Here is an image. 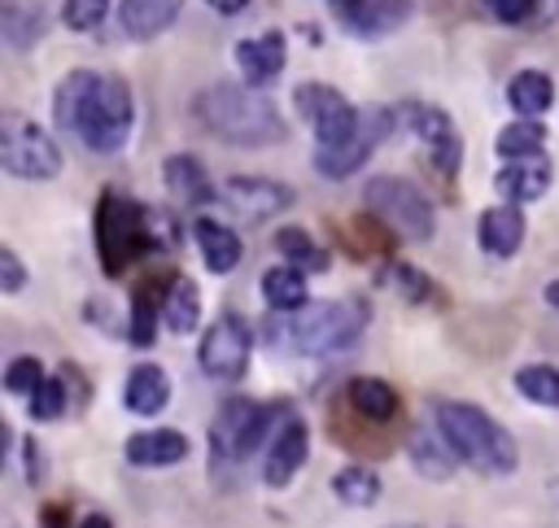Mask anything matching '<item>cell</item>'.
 I'll list each match as a JSON object with an SVG mask.
<instances>
[{
  "instance_id": "obj_21",
  "label": "cell",
  "mask_w": 559,
  "mask_h": 528,
  "mask_svg": "<svg viewBox=\"0 0 559 528\" xmlns=\"http://www.w3.org/2000/svg\"><path fill=\"white\" fill-rule=\"evenodd\" d=\"M493 188H498L511 205H528V201L546 196V188H550V161H546V157L507 161V166L493 175Z\"/></svg>"
},
{
  "instance_id": "obj_38",
  "label": "cell",
  "mask_w": 559,
  "mask_h": 528,
  "mask_svg": "<svg viewBox=\"0 0 559 528\" xmlns=\"http://www.w3.org/2000/svg\"><path fill=\"white\" fill-rule=\"evenodd\" d=\"M389 284L406 297V301H428L432 297V279L424 275V271H415V266H389Z\"/></svg>"
},
{
  "instance_id": "obj_28",
  "label": "cell",
  "mask_w": 559,
  "mask_h": 528,
  "mask_svg": "<svg viewBox=\"0 0 559 528\" xmlns=\"http://www.w3.org/2000/svg\"><path fill=\"white\" fill-rule=\"evenodd\" d=\"M555 100V83L546 70H520L511 83H507V105L520 113V118H537L546 113Z\"/></svg>"
},
{
  "instance_id": "obj_34",
  "label": "cell",
  "mask_w": 559,
  "mask_h": 528,
  "mask_svg": "<svg viewBox=\"0 0 559 528\" xmlns=\"http://www.w3.org/2000/svg\"><path fill=\"white\" fill-rule=\"evenodd\" d=\"M4 39H9V48H31L39 35H44V9L35 4V9H22V4H4Z\"/></svg>"
},
{
  "instance_id": "obj_5",
  "label": "cell",
  "mask_w": 559,
  "mask_h": 528,
  "mask_svg": "<svg viewBox=\"0 0 559 528\" xmlns=\"http://www.w3.org/2000/svg\"><path fill=\"white\" fill-rule=\"evenodd\" d=\"M362 327H367V310L358 301H314L288 319V340L306 358H328L349 349Z\"/></svg>"
},
{
  "instance_id": "obj_11",
  "label": "cell",
  "mask_w": 559,
  "mask_h": 528,
  "mask_svg": "<svg viewBox=\"0 0 559 528\" xmlns=\"http://www.w3.org/2000/svg\"><path fill=\"white\" fill-rule=\"evenodd\" d=\"M402 113H406L411 135L424 144L432 170H437L441 179H454L459 166H463V135H459V127L450 122V113L437 109V105H424V100H411Z\"/></svg>"
},
{
  "instance_id": "obj_15",
  "label": "cell",
  "mask_w": 559,
  "mask_h": 528,
  "mask_svg": "<svg viewBox=\"0 0 559 528\" xmlns=\"http://www.w3.org/2000/svg\"><path fill=\"white\" fill-rule=\"evenodd\" d=\"M306 449H310V432H306V423H301L297 415H288V419L280 423V432L271 436V445H266L262 480H266L271 489H284V484H288V480L301 471Z\"/></svg>"
},
{
  "instance_id": "obj_18",
  "label": "cell",
  "mask_w": 559,
  "mask_h": 528,
  "mask_svg": "<svg viewBox=\"0 0 559 528\" xmlns=\"http://www.w3.org/2000/svg\"><path fill=\"white\" fill-rule=\"evenodd\" d=\"M476 240L493 257H511L524 244V209L520 205H493L476 218Z\"/></svg>"
},
{
  "instance_id": "obj_20",
  "label": "cell",
  "mask_w": 559,
  "mask_h": 528,
  "mask_svg": "<svg viewBox=\"0 0 559 528\" xmlns=\"http://www.w3.org/2000/svg\"><path fill=\"white\" fill-rule=\"evenodd\" d=\"M179 9H183V0H122L118 4V22H122V31L131 39L148 44V39H157V35H166L175 26Z\"/></svg>"
},
{
  "instance_id": "obj_4",
  "label": "cell",
  "mask_w": 559,
  "mask_h": 528,
  "mask_svg": "<svg viewBox=\"0 0 559 528\" xmlns=\"http://www.w3.org/2000/svg\"><path fill=\"white\" fill-rule=\"evenodd\" d=\"M432 415H437V432L445 436L454 458H463L472 471H480V476H511L515 471V463H520L515 436L493 415H485L472 401H437Z\"/></svg>"
},
{
  "instance_id": "obj_44",
  "label": "cell",
  "mask_w": 559,
  "mask_h": 528,
  "mask_svg": "<svg viewBox=\"0 0 559 528\" xmlns=\"http://www.w3.org/2000/svg\"><path fill=\"white\" fill-rule=\"evenodd\" d=\"M79 528H114V524H109V519H105V515H87V519H83V524H79Z\"/></svg>"
},
{
  "instance_id": "obj_9",
  "label": "cell",
  "mask_w": 559,
  "mask_h": 528,
  "mask_svg": "<svg viewBox=\"0 0 559 528\" xmlns=\"http://www.w3.org/2000/svg\"><path fill=\"white\" fill-rule=\"evenodd\" d=\"M293 105H297V113L306 118V127L314 131V140H319V148H341V144H349V135L358 131V122H362V109H354L336 87H328V83H301L297 92H293Z\"/></svg>"
},
{
  "instance_id": "obj_23",
  "label": "cell",
  "mask_w": 559,
  "mask_h": 528,
  "mask_svg": "<svg viewBox=\"0 0 559 528\" xmlns=\"http://www.w3.org/2000/svg\"><path fill=\"white\" fill-rule=\"evenodd\" d=\"M170 279H175V275H153V279H144V284L135 288V297H131V323H127V340H131V345H140V349L153 345Z\"/></svg>"
},
{
  "instance_id": "obj_26",
  "label": "cell",
  "mask_w": 559,
  "mask_h": 528,
  "mask_svg": "<svg viewBox=\"0 0 559 528\" xmlns=\"http://www.w3.org/2000/svg\"><path fill=\"white\" fill-rule=\"evenodd\" d=\"M262 297H266V305L271 310H280V314H297V310H306L310 305V292H306V275L297 271V266H271V271H262Z\"/></svg>"
},
{
  "instance_id": "obj_13",
  "label": "cell",
  "mask_w": 559,
  "mask_h": 528,
  "mask_svg": "<svg viewBox=\"0 0 559 528\" xmlns=\"http://www.w3.org/2000/svg\"><path fill=\"white\" fill-rule=\"evenodd\" d=\"M223 201L236 214H245L249 223H262V218H275L280 209L293 205V188L280 179H266V175H231L223 183Z\"/></svg>"
},
{
  "instance_id": "obj_10",
  "label": "cell",
  "mask_w": 559,
  "mask_h": 528,
  "mask_svg": "<svg viewBox=\"0 0 559 528\" xmlns=\"http://www.w3.org/2000/svg\"><path fill=\"white\" fill-rule=\"evenodd\" d=\"M249 353H253V340H249V323L240 314H218L210 323V332L201 336V349H197V362L210 380H223V384H236L245 371H249Z\"/></svg>"
},
{
  "instance_id": "obj_12",
  "label": "cell",
  "mask_w": 559,
  "mask_h": 528,
  "mask_svg": "<svg viewBox=\"0 0 559 528\" xmlns=\"http://www.w3.org/2000/svg\"><path fill=\"white\" fill-rule=\"evenodd\" d=\"M389 131H393V109H384V105L362 109V122H358V131L349 135V144H341V148H314V170H319L323 179H345V175H354V170L384 144Z\"/></svg>"
},
{
  "instance_id": "obj_1",
  "label": "cell",
  "mask_w": 559,
  "mask_h": 528,
  "mask_svg": "<svg viewBox=\"0 0 559 528\" xmlns=\"http://www.w3.org/2000/svg\"><path fill=\"white\" fill-rule=\"evenodd\" d=\"M52 122L66 135H79L92 153H118L135 127L131 87L118 74L70 70L52 92Z\"/></svg>"
},
{
  "instance_id": "obj_25",
  "label": "cell",
  "mask_w": 559,
  "mask_h": 528,
  "mask_svg": "<svg viewBox=\"0 0 559 528\" xmlns=\"http://www.w3.org/2000/svg\"><path fill=\"white\" fill-rule=\"evenodd\" d=\"M345 397H349V406L362 415V419H371V423H389V419H397V393L384 384V380H376V375H354L349 384H345Z\"/></svg>"
},
{
  "instance_id": "obj_16",
  "label": "cell",
  "mask_w": 559,
  "mask_h": 528,
  "mask_svg": "<svg viewBox=\"0 0 559 528\" xmlns=\"http://www.w3.org/2000/svg\"><path fill=\"white\" fill-rule=\"evenodd\" d=\"M231 57H236V70L245 74V83H249V87H262V83H271V79L284 70V61H288V39H284L280 31H266V35H258V39H240V44L231 48Z\"/></svg>"
},
{
  "instance_id": "obj_37",
  "label": "cell",
  "mask_w": 559,
  "mask_h": 528,
  "mask_svg": "<svg viewBox=\"0 0 559 528\" xmlns=\"http://www.w3.org/2000/svg\"><path fill=\"white\" fill-rule=\"evenodd\" d=\"M44 380H48V375H44L39 358H31V353H22V358H13V362L4 367V388H9V393H35Z\"/></svg>"
},
{
  "instance_id": "obj_39",
  "label": "cell",
  "mask_w": 559,
  "mask_h": 528,
  "mask_svg": "<svg viewBox=\"0 0 559 528\" xmlns=\"http://www.w3.org/2000/svg\"><path fill=\"white\" fill-rule=\"evenodd\" d=\"M533 4H537V0H485V9H489L498 22H507V26L528 22V17H533Z\"/></svg>"
},
{
  "instance_id": "obj_30",
  "label": "cell",
  "mask_w": 559,
  "mask_h": 528,
  "mask_svg": "<svg viewBox=\"0 0 559 528\" xmlns=\"http://www.w3.org/2000/svg\"><path fill=\"white\" fill-rule=\"evenodd\" d=\"M275 253L288 262V266H297V271H328V249L310 236V231H301V227H280L275 231Z\"/></svg>"
},
{
  "instance_id": "obj_22",
  "label": "cell",
  "mask_w": 559,
  "mask_h": 528,
  "mask_svg": "<svg viewBox=\"0 0 559 528\" xmlns=\"http://www.w3.org/2000/svg\"><path fill=\"white\" fill-rule=\"evenodd\" d=\"M166 401H170V380H166V371H162L157 362L131 367V375H127V384H122V406H127L131 415H162Z\"/></svg>"
},
{
  "instance_id": "obj_35",
  "label": "cell",
  "mask_w": 559,
  "mask_h": 528,
  "mask_svg": "<svg viewBox=\"0 0 559 528\" xmlns=\"http://www.w3.org/2000/svg\"><path fill=\"white\" fill-rule=\"evenodd\" d=\"M66 380L61 375H48L35 393H31V419H39V423H48V419H61L66 415Z\"/></svg>"
},
{
  "instance_id": "obj_19",
  "label": "cell",
  "mask_w": 559,
  "mask_h": 528,
  "mask_svg": "<svg viewBox=\"0 0 559 528\" xmlns=\"http://www.w3.org/2000/svg\"><path fill=\"white\" fill-rule=\"evenodd\" d=\"M188 458V436L175 428H148L127 436V463L131 467H175Z\"/></svg>"
},
{
  "instance_id": "obj_36",
  "label": "cell",
  "mask_w": 559,
  "mask_h": 528,
  "mask_svg": "<svg viewBox=\"0 0 559 528\" xmlns=\"http://www.w3.org/2000/svg\"><path fill=\"white\" fill-rule=\"evenodd\" d=\"M109 13V0H61V22L70 31H96Z\"/></svg>"
},
{
  "instance_id": "obj_24",
  "label": "cell",
  "mask_w": 559,
  "mask_h": 528,
  "mask_svg": "<svg viewBox=\"0 0 559 528\" xmlns=\"http://www.w3.org/2000/svg\"><path fill=\"white\" fill-rule=\"evenodd\" d=\"M192 240H197V249H201V262L210 266V275H227V271H236V262H240V236L231 231V227H223V223H214V218H197L192 223Z\"/></svg>"
},
{
  "instance_id": "obj_40",
  "label": "cell",
  "mask_w": 559,
  "mask_h": 528,
  "mask_svg": "<svg viewBox=\"0 0 559 528\" xmlns=\"http://www.w3.org/2000/svg\"><path fill=\"white\" fill-rule=\"evenodd\" d=\"M22 284H26V266H22L17 253L4 244V249H0V288H4V292H22Z\"/></svg>"
},
{
  "instance_id": "obj_41",
  "label": "cell",
  "mask_w": 559,
  "mask_h": 528,
  "mask_svg": "<svg viewBox=\"0 0 559 528\" xmlns=\"http://www.w3.org/2000/svg\"><path fill=\"white\" fill-rule=\"evenodd\" d=\"M22 449H26V480L35 484V480H39V445L26 436V441H22Z\"/></svg>"
},
{
  "instance_id": "obj_27",
  "label": "cell",
  "mask_w": 559,
  "mask_h": 528,
  "mask_svg": "<svg viewBox=\"0 0 559 528\" xmlns=\"http://www.w3.org/2000/svg\"><path fill=\"white\" fill-rule=\"evenodd\" d=\"M162 323L175 332V336H188L197 332L201 323V292L188 275H175L170 288H166V301H162Z\"/></svg>"
},
{
  "instance_id": "obj_42",
  "label": "cell",
  "mask_w": 559,
  "mask_h": 528,
  "mask_svg": "<svg viewBox=\"0 0 559 528\" xmlns=\"http://www.w3.org/2000/svg\"><path fill=\"white\" fill-rule=\"evenodd\" d=\"M210 9H218L223 17H236V13H245L249 9V0H205Z\"/></svg>"
},
{
  "instance_id": "obj_14",
  "label": "cell",
  "mask_w": 559,
  "mask_h": 528,
  "mask_svg": "<svg viewBox=\"0 0 559 528\" xmlns=\"http://www.w3.org/2000/svg\"><path fill=\"white\" fill-rule=\"evenodd\" d=\"M415 0H336V22L358 39H380L411 17Z\"/></svg>"
},
{
  "instance_id": "obj_3",
  "label": "cell",
  "mask_w": 559,
  "mask_h": 528,
  "mask_svg": "<svg viewBox=\"0 0 559 528\" xmlns=\"http://www.w3.org/2000/svg\"><path fill=\"white\" fill-rule=\"evenodd\" d=\"M197 122L236 148H262L284 140V118L271 96H262L249 83H210L192 100Z\"/></svg>"
},
{
  "instance_id": "obj_45",
  "label": "cell",
  "mask_w": 559,
  "mask_h": 528,
  "mask_svg": "<svg viewBox=\"0 0 559 528\" xmlns=\"http://www.w3.org/2000/svg\"><path fill=\"white\" fill-rule=\"evenodd\" d=\"M546 301H550V305H559V284H550V288H546Z\"/></svg>"
},
{
  "instance_id": "obj_33",
  "label": "cell",
  "mask_w": 559,
  "mask_h": 528,
  "mask_svg": "<svg viewBox=\"0 0 559 528\" xmlns=\"http://www.w3.org/2000/svg\"><path fill=\"white\" fill-rule=\"evenodd\" d=\"M515 393L528 397V401H537V406L559 410V367H546V362L520 367L515 371Z\"/></svg>"
},
{
  "instance_id": "obj_32",
  "label": "cell",
  "mask_w": 559,
  "mask_h": 528,
  "mask_svg": "<svg viewBox=\"0 0 559 528\" xmlns=\"http://www.w3.org/2000/svg\"><path fill=\"white\" fill-rule=\"evenodd\" d=\"M332 493L345 506H371L380 497V476L371 467H362V463H349V467H341L332 476Z\"/></svg>"
},
{
  "instance_id": "obj_31",
  "label": "cell",
  "mask_w": 559,
  "mask_h": 528,
  "mask_svg": "<svg viewBox=\"0 0 559 528\" xmlns=\"http://www.w3.org/2000/svg\"><path fill=\"white\" fill-rule=\"evenodd\" d=\"M411 467L424 476V480H450V471H454V449L445 445V436L437 432H415L411 436Z\"/></svg>"
},
{
  "instance_id": "obj_7",
  "label": "cell",
  "mask_w": 559,
  "mask_h": 528,
  "mask_svg": "<svg viewBox=\"0 0 559 528\" xmlns=\"http://www.w3.org/2000/svg\"><path fill=\"white\" fill-rule=\"evenodd\" d=\"M288 410L280 401H249V397H227L210 423V454L218 463H240L258 449V441L266 436L271 419Z\"/></svg>"
},
{
  "instance_id": "obj_2",
  "label": "cell",
  "mask_w": 559,
  "mask_h": 528,
  "mask_svg": "<svg viewBox=\"0 0 559 528\" xmlns=\"http://www.w3.org/2000/svg\"><path fill=\"white\" fill-rule=\"evenodd\" d=\"M179 244V223L153 205H140L122 188H105L96 196V257L105 275H127L144 253L153 249H175Z\"/></svg>"
},
{
  "instance_id": "obj_43",
  "label": "cell",
  "mask_w": 559,
  "mask_h": 528,
  "mask_svg": "<svg viewBox=\"0 0 559 528\" xmlns=\"http://www.w3.org/2000/svg\"><path fill=\"white\" fill-rule=\"evenodd\" d=\"M44 528H61V506H48L44 511Z\"/></svg>"
},
{
  "instance_id": "obj_29",
  "label": "cell",
  "mask_w": 559,
  "mask_h": 528,
  "mask_svg": "<svg viewBox=\"0 0 559 528\" xmlns=\"http://www.w3.org/2000/svg\"><path fill=\"white\" fill-rule=\"evenodd\" d=\"M542 144H546V127L537 118H515L498 131L493 153L507 161H524V157H542Z\"/></svg>"
},
{
  "instance_id": "obj_17",
  "label": "cell",
  "mask_w": 559,
  "mask_h": 528,
  "mask_svg": "<svg viewBox=\"0 0 559 528\" xmlns=\"http://www.w3.org/2000/svg\"><path fill=\"white\" fill-rule=\"evenodd\" d=\"M162 183H166V192H170L179 205H205V201H214L210 170H205L192 153L166 157V161H162Z\"/></svg>"
},
{
  "instance_id": "obj_6",
  "label": "cell",
  "mask_w": 559,
  "mask_h": 528,
  "mask_svg": "<svg viewBox=\"0 0 559 528\" xmlns=\"http://www.w3.org/2000/svg\"><path fill=\"white\" fill-rule=\"evenodd\" d=\"M362 201H367V214L397 231L402 240H432L437 231V214H432V201L411 183V179H397V175H380L362 188Z\"/></svg>"
},
{
  "instance_id": "obj_8",
  "label": "cell",
  "mask_w": 559,
  "mask_h": 528,
  "mask_svg": "<svg viewBox=\"0 0 559 528\" xmlns=\"http://www.w3.org/2000/svg\"><path fill=\"white\" fill-rule=\"evenodd\" d=\"M0 166L13 175V179H57L61 175V148L57 140L22 118V113H4L0 118Z\"/></svg>"
}]
</instances>
